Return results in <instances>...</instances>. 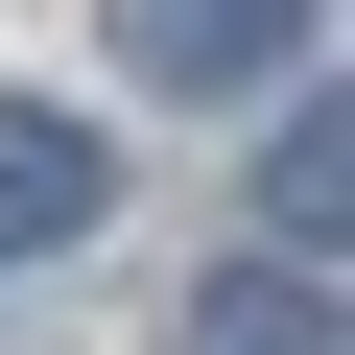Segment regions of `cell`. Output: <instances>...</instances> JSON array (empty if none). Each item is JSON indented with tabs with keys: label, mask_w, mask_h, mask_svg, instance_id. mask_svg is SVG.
<instances>
[{
	"label": "cell",
	"mask_w": 355,
	"mask_h": 355,
	"mask_svg": "<svg viewBox=\"0 0 355 355\" xmlns=\"http://www.w3.org/2000/svg\"><path fill=\"white\" fill-rule=\"evenodd\" d=\"M95 119H48V95H0V261H48V237H95Z\"/></svg>",
	"instance_id": "cell-1"
},
{
	"label": "cell",
	"mask_w": 355,
	"mask_h": 355,
	"mask_svg": "<svg viewBox=\"0 0 355 355\" xmlns=\"http://www.w3.org/2000/svg\"><path fill=\"white\" fill-rule=\"evenodd\" d=\"M284 24H308V0H119V71H142V95H237Z\"/></svg>",
	"instance_id": "cell-2"
},
{
	"label": "cell",
	"mask_w": 355,
	"mask_h": 355,
	"mask_svg": "<svg viewBox=\"0 0 355 355\" xmlns=\"http://www.w3.org/2000/svg\"><path fill=\"white\" fill-rule=\"evenodd\" d=\"M190 355H331V261L284 284V261H237L214 308H190Z\"/></svg>",
	"instance_id": "cell-3"
},
{
	"label": "cell",
	"mask_w": 355,
	"mask_h": 355,
	"mask_svg": "<svg viewBox=\"0 0 355 355\" xmlns=\"http://www.w3.org/2000/svg\"><path fill=\"white\" fill-rule=\"evenodd\" d=\"M261 214H284V237H308V261H331V214H355V119H331V95H308V119H284V142H261Z\"/></svg>",
	"instance_id": "cell-4"
}]
</instances>
